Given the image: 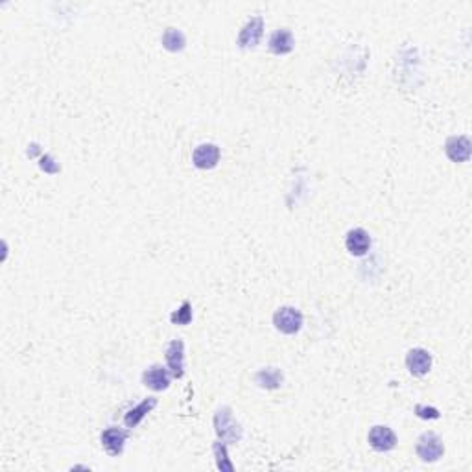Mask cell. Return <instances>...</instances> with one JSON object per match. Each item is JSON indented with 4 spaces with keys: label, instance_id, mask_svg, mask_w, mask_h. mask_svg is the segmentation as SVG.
<instances>
[{
    "label": "cell",
    "instance_id": "6da1fadb",
    "mask_svg": "<svg viewBox=\"0 0 472 472\" xmlns=\"http://www.w3.org/2000/svg\"><path fill=\"white\" fill-rule=\"evenodd\" d=\"M214 428L224 443H238L242 439V428L235 421L229 406H222L214 413Z\"/></svg>",
    "mask_w": 472,
    "mask_h": 472
},
{
    "label": "cell",
    "instance_id": "7a4b0ae2",
    "mask_svg": "<svg viewBox=\"0 0 472 472\" xmlns=\"http://www.w3.org/2000/svg\"><path fill=\"white\" fill-rule=\"evenodd\" d=\"M273 325L282 334L293 336L303 328V314L295 306H281L273 314Z\"/></svg>",
    "mask_w": 472,
    "mask_h": 472
},
{
    "label": "cell",
    "instance_id": "3957f363",
    "mask_svg": "<svg viewBox=\"0 0 472 472\" xmlns=\"http://www.w3.org/2000/svg\"><path fill=\"white\" fill-rule=\"evenodd\" d=\"M415 452L422 461H426V463H433V461H437L439 458H443L444 444L437 433L424 432L421 437L417 439Z\"/></svg>",
    "mask_w": 472,
    "mask_h": 472
},
{
    "label": "cell",
    "instance_id": "277c9868",
    "mask_svg": "<svg viewBox=\"0 0 472 472\" xmlns=\"http://www.w3.org/2000/svg\"><path fill=\"white\" fill-rule=\"evenodd\" d=\"M262 35H264V19L257 15V17L249 19L248 23L244 24V28L240 30L238 46L240 48H255L262 39Z\"/></svg>",
    "mask_w": 472,
    "mask_h": 472
},
{
    "label": "cell",
    "instance_id": "5b68a950",
    "mask_svg": "<svg viewBox=\"0 0 472 472\" xmlns=\"http://www.w3.org/2000/svg\"><path fill=\"white\" fill-rule=\"evenodd\" d=\"M166 366L172 377L183 378L185 375V343L183 340H172L166 348Z\"/></svg>",
    "mask_w": 472,
    "mask_h": 472
},
{
    "label": "cell",
    "instance_id": "8992f818",
    "mask_svg": "<svg viewBox=\"0 0 472 472\" xmlns=\"http://www.w3.org/2000/svg\"><path fill=\"white\" fill-rule=\"evenodd\" d=\"M219 155L222 153H219V148L216 144H210V142L199 144L192 153V163L199 170H213L218 166Z\"/></svg>",
    "mask_w": 472,
    "mask_h": 472
},
{
    "label": "cell",
    "instance_id": "52a82bcc",
    "mask_svg": "<svg viewBox=\"0 0 472 472\" xmlns=\"http://www.w3.org/2000/svg\"><path fill=\"white\" fill-rule=\"evenodd\" d=\"M406 366L413 377H424L432 369V354L424 348H411L406 354Z\"/></svg>",
    "mask_w": 472,
    "mask_h": 472
},
{
    "label": "cell",
    "instance_id": "ba28073f",
    "mask_svg": "<svg viewBox=\"0 0 472 472\" xmlns=\"http://www.w3.org/2000/svg\"><path fill=\"white\" fill-rule=\"evenodd\" d=\"M397 443H399V439L391 428L378 424V426H373L369 432V444L377 452H389L397 446Z\"/></svg>",
    "mask_w": 472,
    "mask_h": 472
},
{
    "label": "cell",
    "instance_id": "9c48e42d",
    "mask_svg": "<svg viewBox=\"0 0 472 472\" xmlns=\"http://www.w3.org/2000/svg\"><path fill=\"white\" fill-rule=\"evenodd\" d=\"M345 248L354 257H364L371 249V236L366 229H351L345 236Z\"/></svg>",
    "mask_w": 472,
    "mask_h": 472
},
{
    "label": "cell",
    "instance_id": "30bf717a",
    "mask_svg": "<svg viewBox=\"0 0 472 472\" xmlns=\"http://www.w3.org/2000/svg\"><path fill=\"white\" fill-rule=\"evenodd\" d=\"M170 380H172L170 371L166 367L159 366V364H155V366H152L150 369L142 373V384L148 389H152V391H164V389H168Z\"/></svg>",
    "mask_w": 472,
    "mask_h": 472
},
{
    "label": "cell",
    "instance_id": "8fae6325",
    "mask_svg": "<svg viewBox=\"0 0 472 472\" xmlns=\"http://www.w3.org/2000/svg\"><path fill=\"white\" fill-rule=\"evenodd\" d=\"M444 153L452 163H465L471 159V141L466 135L450 137L444 144Z\"/></svg>",
    "mask_w": 472,
    "mask_h": 472
},
{
    "label": "cell",
    "instance_id": "7c38bea8",
    "mask_svg": "<svg viewBox=\"0 0 472 472\" xmlns=\"http://www.w3.org/2000/svg\"><path fill=\"white\" fill-rule=\"evenodd\" d=\"M101 446L106 449L109 455H120L124 452L126 439H128V432L122 428H106L101 432Z\"/></svg>",
    "mask_w": 472,
    "mask_h": 472
},
{
    "label": "cell",
    "instance_id": "4fadbf2b",
    "mask_svg": "<svg viewBox=\"0 0 472 472\" xmlns=\"http://www.w3.org/2000/svg\"><path fill=\"white\" fill-rule=\"evenodd\" d=\"M295 46V39H293V34L288 28H279L275 30L270 37V50L277 56H286L293 50Z\"/></svg>",
    "mask_w": 472,
    "mask_h": 472
},
{
    "label": "cell",
    "instance_id": "5bb4252c",
    "mask_svg": "<svg viewBox=\"0 0 472 472\" xmlns=\"http://www.w3.org/2000/svg\"><path fill=\"white\" fill-rule=\"evenodd\" d=\"M157 406V399L153 397H148L146 400H142L141 404H137L135 408H131L128 413L124 415V424L128 428H137L142 422V419L150 413Z\"/></svg>",
    "mask_w": 472,
    "mask_h": 472
},
{
    "label": "cell",
    "instance_id": "9a60e30c",
    "mask_svg": "<svg viewBox=\"0 0 472 472\" xmlns=\"http://www.w3.org/2000/svg\"><path fill=\"white\" fill-rule=\"evenodd\" d=\"M255 382L262 389H279L284 382V375L277 367H264L255 375Z\"/></svg>",
    "mask_w": 472,
    "mask_h": 472
},
{
    "label": "cell",
    "instance_id": "2e32d148",
    "mask_svg": "<svg viewBox=\"0 0 472 472\" xmlns=\"http://www.w3.org/2000/svg\"><path fill=\"white\" fill-rule=\"evenodd\" d=\"M163 46L168 52H183L186 46L185 34L177 28H166L163 34Z\"/></svg>",
    "mask_w": 472,
    "mask_h": 472
},
{
    "label": "cell",
    "instance_id": "e0dca14e",
    "mask_svg": "<svg viewBox=\"0 0 472 472\" xmlns=\"http://www.w3.org/2000/svg\"><path fill=\"white\" fill-rule=\"evenodd\" d=\"M214 455H216V465H218L219 471H235V465H233L229 461V458H227V446H225L224 441H216V443H214Z\"/></svg>",
    "mask_w": 472,
    "mask_h": 472
},
{
    "label": "cell",
    "instance_id": "ac0fdd59",
    "mask_svg": "<svg viewBox=\"0 0 472 472\" xmlns=\"http://www.w3.org/2000/svg\"><path fill=\"white\" fill-rule=\"evenodd\" d=\"M170 321L174 323V325H188L192 321V304L190 301H183V304L179 306V310H175V312H172V315H170Z\"/></svg>",
    "mask_w": 472,
    "mask_h": 472
},
{
    "label": "cell",
    "instance_id": "d6986e66",
    "mask_svg": "<svg viewBox=\"0 0 472 472\" xmlns=\"http://www.w3.org/2000/svg\"><path fill=\"white\" fill-rule=\"evenodd\" d=\"M415 415L421 417V419H430V421H435V419H439V417H441V413H439L437 408H432V406L417 404L415 406Z\"/></svg>",
    "mask_w": 472,
    "mask_h": 472
}]
</instances>
